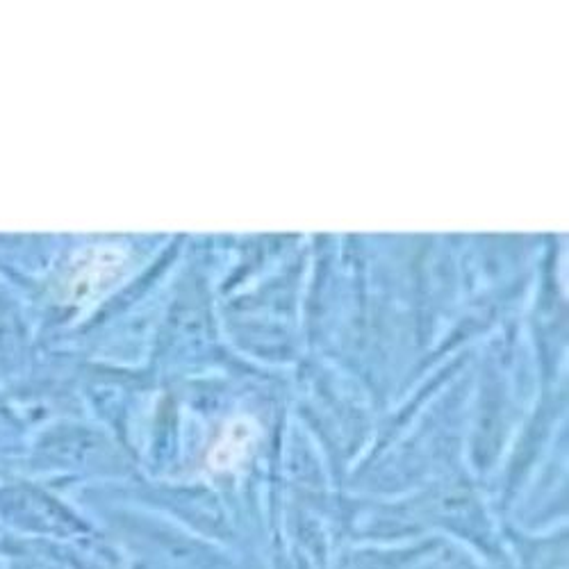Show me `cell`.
Wrapping results in <instances>:
<instances>
[{"instance_id": "obj_1", "label": "cell", "mask_w": 569, "mask_h": 569, "mask_svg": "<svg viewBox=\"0 0 569 569\" xmlns=\"http://www.w3.org/2000/svg\"><path fill=\"white\" fill-rule=\"evenodd\" d=\"M253 426L244 422H235L228 428L224 440L217 444V451L212 453V465L217 469H230L235 467L239 460L244 458L246 449L251 447Z\"/></svg>"}]
</instances>
